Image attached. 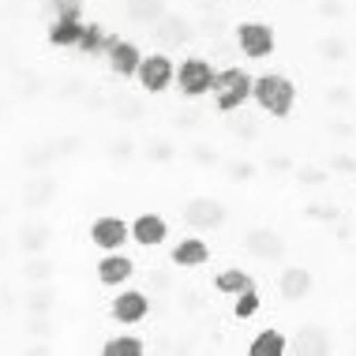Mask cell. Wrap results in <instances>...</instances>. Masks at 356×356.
<instances>
[{"label": "cell", "instance_id": "cell-1", "mask_svg": "<svg viewBox=\"0 0 356 356\" xmlns=\"http://www.w3.org/2000/svg\"><path fill=\"white\" fill-rule=\"evenodd\" d=\"M252 98L263 113H270V117H289L296 105V86L293 79H285V75L277 72H266L259 75V79H252Z\"/></svg>", "mask_w": 356, "mask_h": 356}, {"label": "cell", "instance_id": "cell-2", "mask_svg": "<svg viewBox=\"0 0 356 356\" xmlns=\"http://www.w3.org/2000/svg\"><path fill=\"white\" fill-rule=\"evenodd\" d=\"M210 94H214V105L221 113H236L240 105L252 98V75L240 72V68L214 72V86H210Z\"/></svg>", "mask_w": 356, "mask_h": 356}, {"label": "cell", "instance_id": "cell-3", "mask_svg": "<svg viewBox=\"0 0 356 356\" xmlns=\"http://www.w3.org/2000/svg\"><path fill=\"white\" fill-rule=\"evenodd\" d=\"M236 42H240V53L252 56V60H263V56L274 53L277 38H274V26L263 23V19H248V23L236 26Z\"/></svg>", "mask_w": 356, "mask_h": 356}, {"label": "cell", "instance_id": "cell-4", "mask_svg": "<svg viewBox=\"0 0 356 356\" xmlns=\"http://www.w3.org/2000/svg\"><path fill=\"white\" fill-rule=\"evenodd\" d=\"M136 79H139L143 90L161 94V90H169L172 79H177V68H172V60H169L165 53H150V56H143V60H139Z\"/></svg>", "mask_w": 356, "mask_h": 356}, {"label": "cell", "instance_id": "cell-5", "mask_svg": "<svg viewBox=\"0 0 356 356\" xmlns=\"http://www.w3.org/2000/svg\"><path fill=\"white\" fill-rule=\"evenodd\" d=\"M177 83H180V94L203 98V94H210V86H214V68H210V60H203V56H188L177 72Z\"/></svg>", "mask_w": 356, "mask_h": 356}, {"label": "cell", "instance_id": "cell-6", "mask_svg": "<svg viewBox=\"0 0 356 356\" xmlns=\"http://www.w3.org/2000/svg\"><path fill=\"white\" fill-rule=\"evenodd\" d=\"M184 221L191 229H221L225 225V207L218 203V199H210V195H199V199H191V203L184 207Z\"/></svg>", "mask_w": 356, "mask_h": 356}, {"label": "cell", "instance_id": "cell-7", "mask_svg": "<svg viewBox=\"0 0 356 356\" xmlns=\"http://www.w3.org/2000/svg\"><path fill=\"white\" fill-rule=\"evenodd\" d=\"M244 248H248V255H255V259H263V263H270V259H282L285 255V240L277 229H252L244 240Z\"/></svg>", "mask_w": 356, "mask_h": 356}, {"label": "cell", "instance_id": "cell-8", "mask_svg": "<svg viewBox=\"0 0 356 356\" xmlns=\"http://www.w3.org/2000/svg\"><path fill=\"white\" fill-rule=\"evenodd\" d=\"M105 53H109V68L117 72L120 79H128V75H136V72H139V60H143L139 45H131V42H120V38H109V45H105Z\"/></svg>", "mask_w": 356, "mask_h": 356}, {"label": "cell", "instance_id": "cell-9", "mask_svg": "<svg viewBox=\"0 0 356 356\" xmlns=\"http://www.w3.org/2000/svg\"><path fill=\"white\" fill-rule=\"evenodd\" d=\"M128 236H131V229L124 225L120 218H98V221L90 225V240H94L98 248H105V252H120V244H124Z\"/></svg>", "mask_w": 356, "mask_h": 356}, {"label": "cell", "instance_id": "cell-10", "mask_svg": "<svg viewBox=\"0 0 356 356\" xmlns=\"http://www.w3.org/2000/svg\"><path fill=\"white\" fill-rule=\"evenodd\" d=\"M128 229H131V240H136V244H143V248H158L161 240L169 236L165 218H158V214H139Z\"/></svg>", "mask_w": 356, "mask_h": 356}, {"label": "cell", "instance_id": "cell-11", "mask_svg": "<svg viewBox=\"0 0 356 356\" xmlns=\"http://www.w3.org/2000/svg\"><path fill=\"white\" fill-rule=\"evenodd\" d=\"M150 312V300L136 289H128V293H120L117 300H113V319L117 323H143Z\"/></svg>", "mask_w": 356, "mask_h": 356}, {"label": "cell", "instance_id": "cell-12", "mask_svg": "<svg viewBox=\"0 0 356 356\" xmlns=\"http://www.w3.org/2000/svg\"><path fill=\"white\" fill-rule=\"evenodd\" d=\"M154 38H158L161 45H184L188 38H191V19L165 12L158 23H154Z\"/></svg>", "mask_w": 356, "mask_h": 356}, {"label": "cell", "instance_id": "cell-13", "mask_svg": "<svg viewBox=\"0 0 356 356\" xmlns=\"http://www.w3.org/2000/svg\"><path fill=\"white\" fill-rule=\"evenodd\" d=\"M277 289H282L285 300H304L307 293H312V270H304V266H285L282 277H277Z\"/></svg>", "mask_w": 356, "mask_h": 356}, {"label": "cell", "instance_id": "cell-14", "mask_svg": "<svg viewBox=\"0 0 356 356\" xmlns=\"http://www.w3.org/2000/svg\"><path fill=\"white\" fill-rule=\"evenodd\" d=\"M131 270H136V266H131L128 255L109 252V255L98 263V282H102V285H120V282H128V277H131Z\"/></svg>", "mask_w": 356, "mask_h": 356}, {"label": "cell", "instance_id": "cell-15", "mask_svg": "<svg viewBox=\"0 0 356 356\" xmlns=\"http://www.w3.org/2000/svg\"><path fill=\"white\" fill-rule=\"evenodd\" d=\"M289 349L300 353V356H326V353H330V338H326L323 326H304Z\"/></svg>", "mask_w": 356, "mask_h": 356}, {"label": "cell", "instance_id": "cell-16", "mask_svg": "<svg viewBox=\"0 0 356 356\" xmlns=\"http://www.w3.org/2000/svg\"><path fill=\"white\" fill-rule=\"evenodd\" d=\"M210 259V248H207V240H195V236H188V240H180L177 248H172V263L180 266V270H188V266H203Z\"/></svg>", "mask_w": 356, "mask_h": 356}, {"label": "cell", "instance_id": "cell-17", "mask_svg": "<svg viewBox=\"0 0 356 356\" xmlns=\"http://www.w3.org/2000/svg\"><path fill=\"white\" fill-rule=\"evenodd\" d=\"M289 353V341L282 330H259L252 345H248V356H285Z\"/></svg>", "mask_w": 356, "mask_h": 356}, {"label": "cell", "instance_id": "cell-18", "mask_svg": "<svg viewBox=\"0 0 356 356\" xmlns=\"http://www.w3.org/2000/svg\"><path fill=\"white\" fill-rule=\"evenodd\" d=\"M165 15V0H128V19L139 26H154Z\"/></svg>", "mask_w": 356, "mask_h": 356}, {"label": "cell", "instance_id": "cell-19", "mask_svg": "<svg viewBox=\"0 0 356 356\" xmlns=\"http://www.w3.org/2000/svg\"><path fill=\"white\" fill-rule=\"evenodd\" d=\"M252 274L248 270H236V266H229V270H221L214 277V289L218 293H225V296H236V293H244V289H252Z\"/></svg>", "mask_w": 356, "mask_h": 356}, {"label": "cell", "instance_id": "cell-20", "mask_svg": "<svg viewBox=\"0 0 356 356\" xmlns=\"http://www.w3.org/2000/svg\"><path fill=\"white\" fill-rule=\"evenodd\" d=\"M79 34H83V23L79 19H53V26H49V42L53 45H75L79 42Z\"/></svg>", "mask_w": 356, "mask_h": 356}, {"label": "cell", "instance_id": "cell-21", "mask_svg": "<svg viewBox=\"0 0 356 356\" xmlns=\"http://www.w3.org/2000/svg\"><path fill=\"white\" fill-rule=\"evenodd\" d=\"M102 353H105V356H143V353H147V345H143L139 338H131V334H124V338L105 341Z\"/></svg>", "mask_w": 356, "mask_h": 356}, {"label": "cell", "instance_id": "cell-22", "mask_svg": "<svg viewBox=\"0 0 356 356\" xmlns=\"http://www.w3.org/2000/svg\"><path fill=\"white\" fill-rule=\"evenodd\" d=\"M75 45H79L83 53H90V56H94V53H102L105 45H109V38H105V31H102L98 23H90V26L83 23V34H79V42H75Z\"/></svg>", "mask_w": 356, "mask_h": 356}, {"label": "cell", "instance_id": "cell-23", "mask_svg": "<svg viewBox=\"0 0 356 356\" xmlns=\"http://www.w3.org/2000/svg\"><path fill=\"white\" fill-rule=\"evenodd\" d=\"M255 312H259V293L252 285V289H244V293H236V319H252Z\"/></svg>", "mask_w": 356, "mask_h": 356}, {"label": "cell", "instance_id": "cell-24", "mask_svg": "<svg viewBox=\"0 0 356 356\" xmlns=\"http://www.w3.org/2000/svg\"><path fill=\"white\" fill-rule=\"evenodd\" d=\"M345 53H349V45H345L341 38H326V42H319V56H323V60H330V64L345 60Z\"/></svg>", "mask_w": 356, "mask_h": 356}, {"label": "cell", "instance_id": "cell-25", "mask_svg": "<svg viewBox=\"0 0 356 356\" xmlns=\"http://www.w3.org/2000/svg\"><path fill=\"white\" fill-rule=\"evenodd\" d=\"M53 12L56 19H79V0H53Z\"/></svg>", "mask_w": 356, "mask_h": 356}, {"label": "cell", "instance_id": "cell-26", "mask_svg": "<svg viewBox=\"0 0 356 356\" xmlns=\"http://www.w3.org/2000/svg\"><path fill=\"white\" fill-rule=\"evenodd\" d=\"M296 177H300V184H323V180H326V169L300 165V172H296Z\"/></svg>", "mask_w": 356, "mask_h": 356}, {"label": "cell", "instance_id": "cell-27", "mask_svg": "<svg viewBox=\"0 0 356 356\" xmlns=\"http://www.w3.org/2000/svg\"><path fill=\"white\" fill-rule=\"evenodd\" d=\"M319 15L323 19H341L345 15V4H341V0H319Z\"/></svg>", "mask_w": 356, "mask_h": 356}, {"label": "cell", "instance_id": "cell-28", "mask_svg": "<svg viewBox=\"0 0 356 356\" xmlns=\"http://www.w3.org/2000/svg\"><path fill=\"white\" fill-rule=\"evenodd\" d=\"M326 102H330V105H349L353 90H349V86H330V90H326Z\"/></svg>", "mask_w": 356, "mask_h": 356}, {"label": "cell", "instance_id": "cell-29", "mask_svg": "<svg viewBox=\"0 0 356 356\" xmlns=\"http://www.w3.org/2000/svg\"><path fill=\"white\" fill-rule=\"evenodd\" d=\"M307 218H315V221H338V207H307Z\"/></svg>", "mask_w": 356, "mask_h": 356}, {"label": "cell", "instance_id": "cell-30", "mask_svg": "<svg viewBox=\"0 0 356 356\" xmlns=\"http://www.w3.org/2000/svg\"><path fill=\"white\" fill-rule=\"evenodd\" d=\"M195 161H199V165H214V161H218V154L210 150V147H195Z\"/></svg>", "mask_w": 356, "mask_h": 356}, {"label": "cell", "instance_id": "cell-31", "mask_svg": "<svg viewBox=\"0 0 356 356\" xmlns=\"http://www.w3.org/2000/svg\"><path fill=\"white\" fill-rule=\"evenodd\" d=\"M330 165H334V169H341V172H349V169H353V158H349V154H338V158H334Z\"/></svg>", "mask_w": 356, "mask_h": 356}, {"label": "cell", "instance_id": "cell-32", "mask_svg": "<svg viewBox=\"0 0 356 356\" xmlns=\"http://www.w3.org/2000/svg\"><path fill=\"white\" fill-rule=\"evenodd\" d=\"M229 177H252V165H229Z\"/></svg>", "mask_w": 356, "mask_h": 356}, {"label": "cell", "instance_id": "cell-33", "mask_svg": "<svg viewBox=\"0 0 356 356\" xmlns=\"http://www.w3.org/2000/svg\"><path fill=\"white\" fill-rule=\"evenodd\" d=\"M154 158H158V161H169V158H172V154H169V147H165V143H158V150H154Z\"/></svg>", "mask_w": 356, "mask_h": 356}, {"label": "cell", "instance_id": "cell-34", "mask_svg": "<svg viewBox=\"0 0 356 356\" xmlns=\"http://www.w3.org/2000/svg\"><path fill=\"white\" fill-rule=\"evenodd\" d=\"M330 131H334V136H349L353 128H349V124H341V120H338V124H330Z\"/></svg>", "mask_w": 356, "mask_h": 356}]
</instances>
